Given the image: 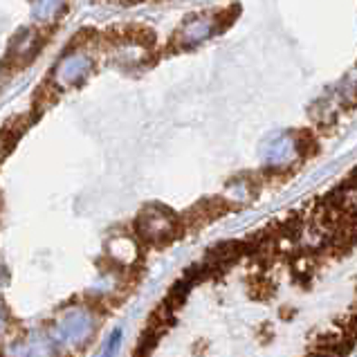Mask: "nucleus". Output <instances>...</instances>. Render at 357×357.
Instances as JSON below:
<instances>
[{
	"label": "nucleus",
	"mask_w": 357,
	"mask_h": 357,
	"mask_svg": "<svg viewBox=\"0 0 357 357\" xmlns=\"http://www.w3.org/2000/svg\"><path fill=\"white\" fill-rule=\"evenodd\" d=\"M29 121H32V119L14 117V119H9L7 124L3 126V130H0V153H3V155H7V153L16 146V142L23 137V132L27 130Z\"/></svg>",
	"instance_id": "39448f33"
},
{
	"label": "nucleus",
	"mask_w": 357,
	"mask_h": 357,
	"mask_svg": "<svg viewBox=\"0 0 357 357\" xmlns=\"http://www.w3.org/2000/svg\"><path fill=\"white\" fill-rule=\"evenodd\" d=\"M180 220L167 207H146L135 220L137 236L146 245H167L180 236Z\"/></svg>",
	"instance_id": "f257e3e1"
},
{
	"label": "nucleus",
	"mask_w": 357,
	"mask_h": 357,
	"mask_svg": "<svg viewBox=\"0 0 357 357\" xmlns=\"http://www.w3.org/2000/svg\"><path fill=\"white\" fill-rule=\"evenodd\" d=\"M90 70H93V59L84 52H70L59 61L54 70V86L56 88H68V86H79L84 81Z\"/></svg>",
	"instance_id": "f03ea898"
},
{
	"label": "nucleus",
	"mask_w": 357,
	"mask_h": 357,
	"mask_svg": "<svg viewBox=\"0 0 357 357\" xmlns=\"http://www.w3.org/2000/svg\"><path fill=\"white\" fill-rule=\"evenodd\" d=\"M119 340H121V333L119 331H115L113 335H110L108 346H106V351H104V357H115V353L119 349Z\"/></svg>",
	"instance_id": "0eeeda50"
},
{
	"label": "nucleus",
	"mask_w": 357,
	"mask_h": 357,
	"mask_svg": "<svg viewBox=\"0 0 357 357\" xmlns=\"http://www.w3.org/2000/svg\"><path fill=\"white\" fill-rule=\"evenodd\" d=\"M312 357H333V355H328V353H324V351H319L317 355H312Z\"/></svg>",
	"instance_id": "6e6552de"
},
{
	"label": "nucleus",
	"mask_w": 357,
	"mask_h": 357,
	"mask_svg": "<svg viewBox=\"0 0 357 357\" xmlns=\"http://www.w3.org/2000/svg\"><path fill=\"white\" fill-rule=\"evenodd\" d=\"M216 32H220L218 16H193L180 27V32L173 38V43L180 47H193V45H198L200 40L209 38Z\"/></svg>",
	"instance_id": "7ed1b4c3"
},
{
	"label": "nucleus",
	"mask_w": 357,
	"mask_h": 357,
	"mask_svg": "<svg viewBox=\"0 0 357 357\" xmlns=\"http://www.w3.org/2000/svg\"><path fill=\"white\" fill-rule=\"evenodd\" d=\"M40 47V40L38 34L34 29H23L14 40H12V47H9V59H14L16 63H27L29 59L36 56Z\"/></svg>",
	"instance_id": "20e7f679"
},
{
	"label": "nucleus",
	"mask_w": 357,
	"mask_h": 357,
	"mask_svg": "<svg viewBox=\"0 0 357 357\" xmlns=\"http://www.w3.org/2000/svg\"><path fill=\"white\" fill-rule=\"evenodd\" d=\"M61 7H63V0H32L34 16L38 20H50Z\"/></svg>",
	"instance_id": "423d86ee"
}]
</instances>
